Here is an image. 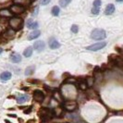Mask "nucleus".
Segmentation results:
<instances>
[{"mask_svg":"<svg viewBox=\"0 0 123 123\" xmlns=\"http://www.w3.org/2000/svg\"><path fill=\"white\" fill-rule=\"evenodd\" d=\"M8 25L15 31H20L23 28L24 21H23L22 18H19V17H11L10 19L8 20Z\"/></svg>","mask_w":123,"mask_h":123,"instance_id":"nucleus-1","label":"nucleus"},{"mask_svg":"<svg viewBox=\"0 0 123 123\" xmlns=\"http://www.w3.org/2000/svg\"><path fill=\"white\" fill-rule=\"evenodd\" d=\"M105 37H106V32L103 29H94L91 32V38L92 40H95V41L104 40Z\"/></svg>","mask_w":123,"mask_h":123,"instance_id":"nucleus-2","label":"nucleus"},{"mask_svg":"<svg viewBox=\"0 0 123 123\" xmlns=\"http://www.w3.org/2000/svg\"><path fill=\"white\" fill-rule=\"evenodd\" d=\"M62 107L64 110L68 111V112H73L78 108V104L73 100H68L62 103Z\"/></svg>","mask_w":123,"mask_h":123,"instance_id":"nucleus-3","label":"nucleus"},{"mask_svg":"<svg viewBox=\"0 0 123 123\" xmlns=\"http://www.w3.org/2000/svg\"><path fill=\"white\" fill-rule=\"evenodd\" d=\"M40 116L43 118L44 121H47V120H50L53 117H55L54 115V110H51L49 108H42L40 110Z\"/></svg>","mask_w":123,"mask_h":123,"instance_id":"nucleus-4","label":"nucleus"},{"mask_svg":"<svg viewBox=\"0 0 123 123\" xmlns=\"http://www.w3.org/2000/svg\"><path fill=\"white\" fill-rule=\"evenodd\" d=\"M9 10L14 15H19V14H22L25 12L26 7L23 6H20V5H18V4H13L12 6L9 7Z\"/></svg>","mask_w":123,"mask_h":123,"instance_id":"nucleus-5","label":"nucleus"},{"mask_svg":"<svg viewBox=\"0 0 123 123\" xmlns=\"http://www.w3.org/2000/svg\"><path fill=\"white\" fill-rule=\"evenodd\" d=\"M105 45H106V43H105V42H99V43H92V44H91V45L87 46L86 50L95 52V51H99V50L103 49L104 47H105Z\"/></svg>","mask_w":123,"mask_h":123,"instance_id":"nucleus-6","label":"nucleus"},{"mask_svg":"<svg viewBox=\"0 0 123 123\" xmlns=\"http://www.w3.org/2000/svg\"><path fill=\"white\" fill-rule=\"evenodd\" d=\"M32 97L37 103H42L44 100V93L41 90H35L32 93Z\"/></svg>","mask_w":123,"mask_h":123,"instance_id":"nucleus-7","label":"nucleus"},{"mask_svg":"<svg viewBox=\"0 0 123 123\" xmlns=\"http://www.w3.org/2000/svg\"><path fill=\"white\" fill-rule=\"evenodd\" d=\"M76 84H77V88L80 89V91H86L88 89V85L86 83V80L85 79H80V80H77L76 81Z\"/></svg>","mask_w":123,"mask_h":123,"instance_id":"nucleus-8","label":"nucleus"},{"mask_svg":"<svg viewBox=\"0 0 123 123\" xmlns=\"http://www.w3.org/2000/svg\"><path fill=\"white\" fill-rule=\"evenodd\" d=\"M14 36H15V31L12 30L11 28L5 30L4 33H3V37H4L5 39H6V40H10V39L14 38Z\"/></svg>","mask_w":123,"mask_h":123,"instance_id":"nucleus-9","label":"nucleus"},{"mask_svg":"<svg viewBox=\"0 0 123 123\" xmlns=\"http://www.w3.org/2000/svg\"><path fill=\"white\" fill-rule=\"evenodd\" d=\"M44 47H45V43H44L43 41H41V40L36 41L35 43H33V48L36 49L38 52H42L44 49Z\"/></svg>","mask_w":123,"mask_h":123,"instance_id":"nucleus-10","label":"nucleus"},{"mask_svg":"<svg viewBox=\"0 0 123 123\" xmlns=\"http://www.w3.org/2000/svg\"><path fill=\"white\" fill-rule=\"evenodd\" d=\"M53 96H54V98H55L56 101H58L59 103L62 104V103L64 102V96H63V94H62L61 90H59V91L55 90V91H54V93H53Z\"/></svg>","mask_w":123,"mask_h":123,"instance_id":"nucleus-11","label":"nucleus"},{"mask_svg":"<svg viewBox=\"0 0 123 123\" xmlns=\"http://www.w3.org/2000/svg\"><path fill=\"white\" fill-rule=\"evenodd\" d=\"M10 61L12 63H19L21 61V55L18 54V53H12L10 55Z\"/></svg>","mask_w":123,"mask_h":123,"instance_id":"nucleus-12","label":"nucleus"},{"mask_svg":"<svg viewBox=\"0 0 123 123\" xmlns=\"http://www.w3.org/2000/svg\"><path fill=\"white\" fill-rule=\"evenodd\" d=\"M49 47L51 49H57L60 47V43H58L55 38H51L49 39Z\"/></svg>","mask_w":123,"mask_h":123,"instance_id":"nucleus-13","label":"nucleus"},{"mask_svg":"<svg viewBox=\"0 0 123 123\" xmlns=\"http://www.w3.org/2000/svg\"><path fill=\"white\" fill-rule=\"evenodd\" d=\"M13 14L8 8H2V9H0V17H2V18H9Z\"/></svg>","mask_w":123,"mask_h":123,"instance_id":"nucleus-14","label":"nucleus"},{"mask_svg":"<svg viewBox=\"0 0 123 123\" xmlns=\"http://www.w3.org/2000/svg\"><path fill=\"white\" fill-rule=\"evenodd\" d=\"M10 79H11V73L9 71H4L0 75V80H2L3 82H6V81H7Z\"/></svg>","mask_w":123,"mask_h":123,"instance_id":"nucleus-15","label":"nucleus"},{"mask_svg":"<svg viewBox=\"0 0 123 123\" xmlns=\"http://www.w3.org/2000/svg\"><path fill=\"white\" fill-rule=\"evenodd\" d=\"M40 34H41V31H39V30H34L32 32H31V33L29 34L28 40H29V41L34 40V39H36V38H38V37L40 36Z\"/></svg>","mask_w":123,"mask_h":123,"instance_id":"nucleus-16","label":"nucleus"},{"mask_svg":"<svg viewBox=\"0 0 123 123\" xmlns=\"http://www.w3.org/2000/svg\"><path fill=\"white\" fill-rule=\"evenodd\" d=\"M115 12V6L113 4H108L105 9V15H111Z\"/></svg>","mask_w":123,"mask_h":123,"instance_id":"nucleus-17","label":"nucleus"},{"mask_svg":"<svg viewBox=\"0 0 123 123\" xmlns=\"http://www.w3.org/2000/svg\"><path fill=\"white\" fill-rule=\"evenodd\" d=\"M16 100H17L18 104H23L26 101L29 100V96L28 95H25V94H20V95H18L16 97Z\"/></svg>","mask_w":123,"mask_h":123,"instance_id":"nucleus-18","label":"nucleus"},{"mask_svg":"<svg viewBox=\"0 0 123 123\" xmlns=\"http://www.w3.org/2000/svg\"><path fill=\"white\" fill-rule=\"evenodd\" d=\"M13 2H14V4H18V5L23 6L25 7L31 4V0H13Z\"/></svg>","mask_w":123,"mask_h":123,"instance_id":"nucleus-19","label":"nucleus"},{"mask_svg":"<svg viewBox=\"0 0 123 123\" xmlns=\"http://www.w3.org/2000/svg\"><path fill=\"white\" fill-rule=\"evenodd\" d=\"M27 26H28V28H29V29L35 30V29L38 28L39 24H38V22H37V21H32L31 19H29V20H28V23H27Z\"/></svg>","mask_w":123,"mask_h":123,"instance_id":"nucleus-20","label":"nucleus"},{"mask_svg":"<svg viewBox=\"0 0 123 123\" xmlns=\"http://www.w3.org/2000/svg\"><path fill=\"white\" fill-rule=\"evenodd\" d=\"M85 80H86V83L87 85H88V88H92L93 86V84H94V82H95L94 78L92 76H90V77H87Z\"/></svg>","mask_w":123,"mask_h":123,"instance_id":"nucleus-21","label":"nucleus"},{"mask_svg":"<svg viewBox=\"0 0 123 123\" xmlns=\"http://www.w3.org/2000/svg\"><path fill=\"white\" fill-rule=\"evenodd\" d=\"M34 70H35V67L34 66H29L28 68L25 69V75L26 76H30L34 73Z\"/></svg>","mask_w":123,"mask_h":123,"instance_id":"nucleus-22","label":"nucleus"},{"mask_svg":"<svg viewBox=\"0 0 123 123\" xmlns=\"http://www.w3.org/2000/svg\"><path fill=\"white\" fill-rule=\"evenodd\" d=\"M31 55H32V47H31V46L27 47V48L23 51V55H24L25 57H30Z\"/></svg>","mask_w":123,"mask_h":123,"instance_id":"nucleus-23","label":"nucleus"},{"mask_svg":"<svg viewBox=\"0 0 123 123\" xmlns=\"http://www.w3.org/2000/svg\"><path fill=\"white\" fill-rule=\"evenodd\" d=\"M59 12H60L59 6H53V8H52V14H53V16H55V17H57V16L59 15Z\"/></svg>","mask_w":123,"mask_h":123,"instance_id":"nucleus-24","label":"nucleus"},{"mask_svg":"<svg viewBox=\"0 0 123 123\" xmlns=\"http://www.w3.org/2000/svg\"><path fill=\"white\" fill-rule=\"evenodd\" d=\"M72 0H59V6L62 7H66Z\"/></svg>","mask_w":123,"mask_h":123,"instance_id":"nucleus-25","label":"nucleus"},{"mask_svg":"<svg viewBox=\"0 0 123 123\" xmlns=\"http://www.w3.org/2000/svg\"><path fill=\"white\" fill-rule=\"evenodd\" d=\"M76 81H77V80H75L74 78H72V77H69V78H68V79H66V80H65V83H68V84H74V83H76Z\"/></svg>","mask_w":123,"mask_h":123,"instance_id":"nucleus-26","label":"nucleus"},{"mask_svg":"<svg viewBox=\"0 0 123 123\" xmlns=\"http://www.w3.org/2000/svg\"><path fill=\"white\" fill-rule=\"evenodd\" d=\"M92 14L93 15H98L99 12H100V7H97V6H93L92 8Z\"/></svg>","mask_w":123,"mask_h":123,"instance_id":"nucleus-27","label":"nucleus"},{"mask_svg":"<svg viewBox=\"0 0 123 123\" xmlns=\"http://www.w3.org/2000/svg\"><path fill=\"white\" fill-rule=\"evenodd\" d=\"M71 31L73 32V33H77L78 31H79V27H78V25L76 24H73L72 26H71Z\"/></svg>","mask_w":123,"mask_h":123,"instance_id":"nucleus-28","label":"nucleus"},{"mask_svg":"<svg viewBox=\"0 0 123 123\" xmlns=\"http://www.w3.org/2000/svg\"><path fill=\"white\" fill-rule=\"evenodd\" d=\"M101 4H102V1H101V0H94V1H93V6L100 7Z\"/></svg>","mask_w":123,"mask_h":123,"instance_id":"nucleus-29","label":"nucleus"},{"mask_svg":"<svg viewBox=\"0 0 123 123\" xmlns=\"http://www.w3.org/2000/svg\"><path fill=\"white\" fill-rule=\"evenodd\" d=\"M50 1H51V0H41V4L44 6V5H47V4H49Z\"/></svg>","mask_w":123,"mask_h":123,"instance_id":"nucleus-30","label":"nucleus"},{"mask_svg":"<svg viewBox=\"0 0 123 123\" xmlns=\"http://www.w3.org/2000/svg\"><path fill=\"white\" fill-rule=\"evenodd\" d=\"M43 87H44V90H45V91H46L47 92H51V88H50L49 86H47L46 84H43Z\"/></svg>","mask_w":123,"mask_h":123,"instance_id":"nucleus-31","label":"nucleus"},{"mask_svg":"<svg viewBox=\"0 0 123 123\" xmlns=\"http://www.w3.org/2000/svg\"><path fill=\"white\" fill-rule=\"evenodd\" d=\"M31 112V106H30L29 108H27V109L24 111V114H30Z\"/></svg>","mask_w":123,"mask_h":123,"instance_id":"nucleus-32","label":"nucleus"},{"mask_svg":"<svg viewBox=\"0 0 123 123\" xmlns=\"http://www.w3.org/2000/svg\"><path fill=\"white\" fill-rule=\"evenodd\" d=\"M8 116L11 117H17V116H16L15 114H8Z\"/></svg>","mask_w":123,"mask_h":123,"instance_id":"nucleus-33","label":"nucleus"},{"mask_svg":"<svg viewBox=\"0 0 123 123\" xmlns=\"http://www.w3.org/2000/svg\"><path fill=\"white\" fill-rule=\"evenodd\" d=\"M117 2H118V3H122L123 2V0H116Z\"/></svg>","mask_w":123,"mask_h":123,"instance_id":"nucleus-34","label":"nucleus"},{"mask_svg":"<svg viewBox=\"0 0 123 123\" xmlns=\"http://www.w3.org/2000/svg\"><path fill=\"white\" fill-rule=\"evenodd\" d=\"M2 52H3V49H2V48H1V47H0V55H1V54H2Z\"/></svg>","mask_w":123,"mask_h":123,"instance_id":"nucleus-35","label":"nucleus"},{"mask_svg":"<svg viewBox=\"0 0 123 123\" xmlns=\"http://www.w3.org/2000/svg\"><path fill=\"white\" fill-rule=\"evenodd\" d=\"M5 122H6V123H10V122H9V121H8V120H6H6H5Z\"/></svg>","mask_w":123,"mask_h":123,"instance_id":"nucleus-36","label":"nucleus"}]
</instances>
